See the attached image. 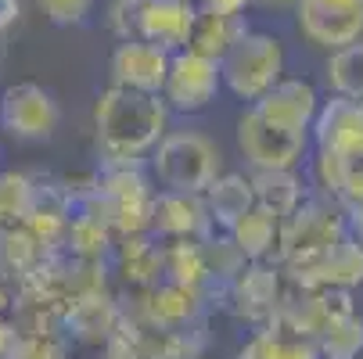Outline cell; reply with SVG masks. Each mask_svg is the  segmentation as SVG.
I'll use <instances>...</instances> for the list:
<instances>
[{
	"mask_svg": "<svg viewBox=\"0 0 363 359\" xmlns=\"http://www.w3.org/2000/svg\"><path fill=\"white\" fill-rule=\"evenodd\" d=\"M349 237V220H345V205L335 201L331 194H313L302 198L295 209L284 216L281 227V255L288 266L298 273L309 263H317L328 248Z\"/></svg>",
	"mask_w": 363,
	"mask_h": 359,
	"instance_id": "cell-3",
	"label": "cell"
},
{
	"mask_svg": "<svg viewBox=\"0 0 363 359\" xmlns=\"http://www.w3.org/2000/svg\"><path fill=\"white\" fill-rule=\"evenodd\" d=\"M345 220H349V234L363 244V201H359V205H349V209H345Z\"/></svg>",
	"mask_w": 363,
	"mask_h": 359,
	"instance_id": "cell-24",
	"label": "cell"
},
{
	"mask_svg": "<svg viewBox=\"0 0 363 359\" xmlns=\"http://www.w3.org/2000/svg\"><path fill=\"white\" fill-rule=\"evenodd\" d=\"M220 76L223 86L238 97V101H259L281 76H284V47L274 33H259V29H245L230 50L220 58Z\"/></svg>",
	"mask_w": 363,
	"mask_h": 359,
	"instance_id": "cell-5",
	"label": "cell"
},
{
	"mask_svg": "<svg viewBox=\"0 0 363 359\" xmlns=\"http://www.w3.org/2000/svg\"><path fill=\"white\" fill-rule=\"evenodd\" d=\"M298 280L306 287H342L349 291L352 284H363V244L349 234L335 248H328L317 263L298 270Z\"/></svg>",
	"mask_w": 363,
	"mask_h": 359,
	"instance_id": "cell-13",
	"label": "cell"
},
{
	"mask_svg": "<svg viewBox=\"0 0 363 359\" xmlns=\"http://www.w3.org/2000/svg\"><path fill=\"white\" fill-rule=\"evenodd\" d=\"M255 4H263V8H288V4H295V0H255Z\"/></svg>",
	"mask_w": 363,
	"mask_h": 359,
	"instance_id": "cell-25",
	"label": "cell"
},
{
	"mask_svg": "<svg viewBox=\"0 0 363 359\" xmlns=\"http://www.w3.org/2000/svg\"><path fill=\"white\" fill-rule=\"evenodd\" d=\"M252 190H255V205H263V209H270L277 216H288L306 198L295 169H255Z\"/></svg>",
	"mask_w": 363,
	"mask_h": 359,
	"instance_id": "cell-17",
	"label": "cell"
},
{
	"mask_svg": "<svg viewBox=\"0 0 363 359\" xmlns=\"http://www.w3.org/2000/svg\"><path fill=\"white\" fill-rule=\"evenodd\" d=\"M317 352H320V359H356L363 352V320L356 313L338 320L331 331H324L317 338Z\"/></svg>",
	"mask_w": 363,
	"mask_h": 359,
	"instance_id": "cell-20",
	"label": "cell"
},
{
	"mask_svg": "<svg viewBox=\"0 0 363 359\" xmlns=\"http://www.w3.org/2000/svg\"><path fill=\"white\" fill-rule=\"evenodd\" d=\"M62 126V108L55 93L40 83H15L0 93V130L15 140L40 144Z\"/></svg>",
	"mask_w": 363,
	"mask_h": 359,
	"instance_id": "cell-7",
	"label": "cell"
},
{
	"mask_svg": "<svg viewBox=\"0 0 363 359\" xmlns=\"http://www.w3.org/2000/svg\"><path fill=\"white\" fill-rule=\"evenodd\" d=\"M241 359H320V352L309 338H302V334H295L281 324V327H270V331H259L241 348Z\"/></svg>",
	"mask_w": 363,
	"mask_h": 359,
	"instance_id": "cell-18",
	"label": "cell"
},
{
	"mask_svg": "<svg viewBox=\"0 0 363 359\" xmlns=\"http://www.w3.org/2000/svg\"><path fill=\"white\" fill-rule=\"evenodd\" d=\"M194 15L198 0H116L108 22L119 40H147L177 55L187 47Z\"/></svg>",
	"mask_w": 363,
	"mask_h": 359,
	"instance_id": "cell-4",
	"label": "cell"
},
{
	"mask_svg": "<svg viewBox=\"0 0 363 359\" xmlns=\"http://www.w3.org/2000/svg\"><path fill=\"white\" fill-rule=\"evenodd\" d=\"M169 105L162 93H144L130 86H108L94 105V130L101 155L112 162H137L147 159L155 144L169 130Z\"/></svg>",
	"mask_w": 363,
	"mask_h": 359,
	"instance_id": "cell-1",
	"label": "cell"
},
{
	"mask_svg": "<svg viewBox=\"0 0 363 359\" xmlns=\"http://www.w3.org/2000/svg\"><path fill=\"white\" fill-rule=\"evenodd\" d=\"M151 173L166 194H194L201 198L223 173V155L213 137L198 130H166L162 140L147 155Z\"/></svg>",
	"mask_w": 363,
	"mask_h": 359,
	"instance_id": "cell-2",
	"label": "cell"
},
{
	"mask_svg": "<svg viewBox=\"0 0 363 359\" xmlns=\"http://www.w3.org/2000/svg\"><path fill=\"white\" fill-rule=\"evenodd\" d=\"M313 137H317V151L363 159V101L335 93L328 105H320L313 119Z\"/></svg>",
	"mask_w": 363,
	"mask_h": 359,
	"instance_id": "cell-12",
	"label": "cell"
},
{
	"mask_svg": "<svg viewBox=\"0 0 363 359\" xmlns=\"http://www.w3.org/2000/svg\"><path fill=\"white\" fill-rule=\"evenodd\" d=\"M36 8L55 25H86L97 15L101 0H36Z\"/></svg>",
	"mask_w": 363,
	"mask_h": 359,
	"instance_id": "cell-21",
	"label": "cell"
},
{
	"mask_svg": "<svg viewBox=\"0 0 363 359\" xmlns=\"http://www.w3.org/2000/svg\"><path fill=\"white\" fill-rule=\"evenodd\" d=\"M220 90H223L220 62L194 55L187 47L169 58V72H166V83H162V101L169 105V112L198 115V112L216 105Z\"/></svg>",
	"mask_w": 363,
	"mask_h": 359,
	"instance_id": "cell-6",
	"label": "cell"
},
{
	"mask_svg": "<svg viewBox=\"0 0 363 359\" xmlns=\"http://www.w3.org/2000/svg\"><path fill=\"white\" fill-rule=\"evenodd\" d=\"M298 33L324 50H338L363 36V0H295Z\"/></svg>",
	"mask_w": 363,
	"mask_h": 359,
	"instance_id": "cell-9",
	"label": "cell"
},
{
	"mask_svg": "<svg viewBox=\"0 0 363 359\" xmlns=\"http://www.w3.org/2000/svg\"><path fill=\"white\" fill-rule=\"evenodd\" d=\"M22 15V0H0V33H8Z\"/></svg>",
	"mask_w": 363,
	"mask_h": 359,
	"instance_id": "cell-23",
	"label": "cell"
},
{
	"mask_svg": "<svg viewBox=\"0 0 363 359\" xmlns=\"http://www.w3.org/2000/svg\"><path fill=\"white\" fill-rule=\"evenodd\" d=\"M245 18L241 15H220V11H209V8H198L194 22H191V36H187V50H194V55H205L220 62L230 43L245 33Z\"/></svg>",
	"mask_w": 363,
	"mask_h": 359,
	"instance_id": "cell-14",
	"label": "cell"
},
{
	"mask_svg": "<svg viewBox=\"0 0 363 359\" xmlns=\"http://www.w3.org/2000/svg\"><path fill=\"white\" fill-rule=\"evenodd\" d=\"M281 227H284V216L263 209V205H252V209L230 227V234H234V244L245 259L259 263V259H270L274 244L281 251Z\"/></svg>",
	"mask_w": 363,
	"mask_h": 359,
	"instance_id": "cell-15",
	"label": "cell"
},
{
	"mask_svg": "<svg viewBox=\"0 0 363 359\" xmlns=\"http://www.w3.org/2000/svg\"><path fill=\"white\" fill-rule=\"evenodd\" d=\"M205 198H209V209H213V220L223 223L227 230L252 209L255 205V190H252V180L238 176V173H220L213 180V187L205 190Z\"/></svg>",
	"mask_w": 363,
	"mask_h": 359,
	"instance_id": "cell-16",
	"label": "cell"
},
{
	"mask_svg": "<svg viewBox=\"0 0 363 359\" xmlns=\"http://www.w3.org/2000/svg\"><path fill=\"white\" fill-rule=\"evenodd\" d=\"M306 140H309V133L284 130V126L263 119L252 105L238 119V147L252 169H295L302 162Z\"/></svg>",
	"mask_w": 363,
	"mask_h": 359,
	"instance_id": "cell-8",
	"label": "cell"
},
{
	"mask_svg": "<svg viewBox=\"0 0 363 359\" xmlns=\"http://www.w3.org/2000/svg\"><path fill=\"white\" fill-rule=\"evenodd\" d=\"M255 4V0H198V8H209V11H220V15H241Z\"/></svg>",
	"mask_w": 363,
	"mask_h": 359,
	"instance_id": "cell-22",
	"label": "cell"
},
{
	"mask_svg": "<svg viewBox=\"0 0 363 359\" xmlns=\"http://www.w3.org/2000/svg\"><path fill=\"white\" fill-rule=\"evenodd\" d=\"M328 86L338 97H352L363 101V36L331 50L328 58Z\"/></svg>",
	"mask_w": 363,
	"mask_h": 359,
	"instance_id": "cell-19",
	"label": "cell"
},
{
	"mask_svg": "<svg viewBox=\"0 0 363 359\" xmlns=\"http://www.w3.org/2000/svg\"><path fill=\"white\" fill-rule=\"evenodd\" d=\"M356 359H363V352H359V355H356Z\"/></svg>",
	"mask_w": 363,
	"mask_h": 359,
	"instance_id": "cell-26",
	"label": "cell"
},
{
	"mask_svg": "<svg viewBox=\"0 0 363 359\" xmlns=\"http://www.w3.org/2000/svg\"><path fill=\"white\" fill-rule=\"evenodd\" d=\"M169 50L155 47L147 40H119L112 50V83L116 86H130V90H144V93H162L166 72H169Z\"/></svg>",
	"mask_w": 363,
	"mask_h": 359,
	"instance_id": "cell-10",
	"label": "cell"
},
{
	"mask_svg": "<svg viewBox=\"0 0 363 359\" xmlns=\"http://www.w3.org/2000/svg\"><path fill=\"white\" fill-rule=\"evenodd\" d=\"M252 108L284 126V130H298V133H309L313 130V119L320 112V97H317V86L309 83V79H288L281 76L263 97L252 101Z\"/></svg>",
	"mask_w": 363,
	"mask_h": 359,
	"instance_id": "cell-11",
	"label": "cell"
}]
</instances>
